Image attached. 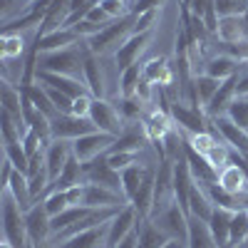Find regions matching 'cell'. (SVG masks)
I'll use <instances>...</instances> for the list:
<instances>
[{"instance_id": "22", "label": "cell", "mask_w": 248, "mask_h": 248, "mask_svg": "<svg viewBox=\"0 0 248 248\" xmlns=\"http://www.w3.org/2000/svg\"><path fill=\"white\" fill-rule=\"evenodd\" d=\"M82 43V37L75 32V28H60L55 32H47V35H40L35 37V45L40 52H52V50H65V47H72Z\"/></svg>"}, {"instance_id": "39", "label": "cell", "mask_w": 248, "mask_h": 248, "mask_svg": "<svg viewBox=\"0 0 248 248\" xmlns=\"http://www.w3.org/2000/svg\"><path fill=\"white\" fill-rule=\"evenodd\" d=\"M32 3L35 0H0V20H3V25L13 23L20 15H25Z\"/></svg>"}, {"instance_id": "26", "label": "cell", "mask_w": 248, "mask_h": 248, "mask_svg": "<svg viewBox=\"0 0 248 248\" xmlns=\"http://www.w3.org/2000/svg\"><path fill=\"white\" fill-rule=\"evenodd\" d=\"M107 226L109 223H102L90 231H82V233L67 238L65 243H57L55 248H107Z\"/></svg>"}, {"instance_id": "62", "label": "cell", "mask_w": 248, "mask_h": 248, "mask_svg": "<svg viewBox=\"0 0 248 248\" xmlns=\"http://www.w3.org/2000/svg\"><path fill=\"white\" fill-rule=\"evenodd\" d=\"M124 3H134V0H124Z\"/></svg>"}, {"instance_id": "58", "label": "cell", "mask_w": 248, "mask_h": 248, "mask_svg": "<svg viewBox=\"0 0 248 248\" xmlns=\"http://www.w3.org/2000/svg\"><path fill=\"white\" fill-rule=\"evenodd\" d=\"M0 248H15V246H13L8 238H3V241H0Z\"/></svg>"}, {"instance_id": "11", "label": "cell", "mask_w": 248, "mask_h": 248, "mask_svg": "<svg viewBox=\"0 0 248 248\" xmlns=\"http://www.w3.org/2000/svg\"><path fill=\"white\" fill-rule=\"evenodd\" d=\"M97 132V127L92 124L90 117H75V114H57L52 119V139H65V141H75L85 134Z\"/></svg>"}, {"instance_id": "2", "label": "cell", "mask_w": 248, "mask_h": 248, "mask_svg": "<svg viewBox=\"0 0 248 248\" xmlns=\"http://www.w3.org/2000/svg\"><path fill=\"white\" fill-rule=\"evenodd\" d=\"M37 70L43 72H57V75H70L82 79L85 70V40L65 50H52V52H40L37 55ZM85 82V79H82Z\"/></svg>"}, {"instance_id": "44", "label": "cell", "mask_w": 248, "mask_h": 248, "mask_svg": "<svg viewBox=\"0 0 248 248\" xmlns=\"http://www.w3.org/2000/svg\"><path fill=\"white\" fill-rule=\"evenodd\" d=\"M43 203H45V211L50 214V218H55L57 214H62L65 209H70V201H67V194H65V191H50V194L43 199Z\"/></svg>"}, {"instance_id": "24", "label": "cell", "mask_w": 248, "mask_h": 248, "mask_svg": "<svg viewBox=\"0 0 248 248\" xmlns=\"http://www.w3.org/2000/svg\"><path fill=\"white\" fill-rule=\"evenodd\" d=\"M218 184L223 186L226 191H231V194H238V196L248 194V174H246V169L241 167V164L233 161V159H231L229 167H223L218 171Z\"/></svg>"}, {"instance_id": "8", "label": "cell", "mask_w": 248, "mask_h": 248, "mask_svg": "<svg viewBox=\"0 0 248 248\" xmlns=\"http://www.w3.org/2000/svg\"><path fill=\"white\" fill-rule=\"evenodd\" d=\"M90 119L99 132H107L112 137H119L124 132V127H127L112 99H94L92 109H90Z\"/></svg>"}, {"instance_id": "29", "label": "cell", "mask_w": 248, "mask_h": 248, "mask_svg": "<svg viewBox=\"0 0 248 248\" xmlns=\"http://www.w3.org/2000/svg\"><path fill=\"white\" fill-rule=\"evenodd\" d=\"M85 184V174H82V161L72 154L65 164V169H62V174L50 184V191H67L72 189V186H79Z\"/></svg>"}, {"instance_id": "47", "label": "cell", "mask_w": 248, "mask_h": 248, "mask_svg": "<svg viewBox=\"0 0 248 248\" xmlns=\"http://www.w3.org/2000/svg\"><path fill=\"white\" fill-rule=\"evenodd\" d=\"M107 159H109V164H112L117 171H122V169L132 167V164H137L139 161V154L137 152H107Z\"/></svg>"}, {"instance_id": "60", "label": "cell", "mask_w": 248, "mask_h": 248, "mask_svg": "<svg viewBox=\"0 0 248 248\" xmlns=\"http://www.w3.org/2000/svg\"><path fill=\"white\" fill-rule=\"evenodd\" d=\"M243 20H246V30H248V10L243 13Z\"/></svg>"}, {"instance_id": "20", "label": "cell", "mask_w": 248, "mask_h": 248, "mask_svg": "<svg viewBox=\"0 0 248 248\" xmlns=\"http://www.w3.org/2000/svg\"><path fill=\"white\" fill-rule=\"evenodd\" d=\"M141 79L154 87H171L174 85V67L167 57H152L141 65Z\"/></svg>"}, {"instance_id": "9", "label": "cell", "mask_w": 248, "mask_h": 248, "mask_svg": "<svg viewBox=\"0 0 248 248\" xmlns=\"http://www.w3.org/2000/svg\"><path fill=\"white\" fill-rule=\"evenodd\" d=\"M152 40H154V32H134V35H129L127 43H124V45L112 55L114 67H117V75L124 72L127 67H132V65H139V57L144 55V50L152 45Z\"/></svg>"}, {"instance_id": "3", "label": "cell", "mask_w": 248, "mask_h": 248, "mask_svg": "<svg viewBox=\"0 0 248 248\" xmlns=\"http://www.w3.org/2000/svg\"><path fill=\"white\" fill-rule=\"evenodd\" d=\"M169 117L179 129L186 134H201L211 132V119L206 117V112L196 105H189L184 99H169Z\"/></svg>"}, {"instance_id": "61", "label": "cell", "mask_w": 248, "mask_h": 248, "mask_svg": "<svg viewBox=\"0 0 248 248\" xmlns=\"http://www.w3.org/2000/svg\"><path fill=\"white\" fill-rule=\"evenodd\" d=\"M241 246H246V248H248V236H246V241H243V243H241Z\"/></svg>"}, {"instance_id": "25", "label": "cell", "mask_w": 248, "mask_h": 248, "mask_svg": "<svg viewBox=\"0 0 248 248\" xmlns=\"http://www.w3.org/2000/svg\"><path fill=\"white\" fill-rule=\"evenodd\" d=\"M141 124H144V132H147V137H149L152 144H154V141H164V139L174 132L171 117H169L167 112H159V109H152L147 117L141 119Z\"/></svg>"}, {"instance_id": "21", "label": "cell", "mask_w": 248, "mask_h": 248, "mask_svg": "<svg viewBox=\"0 0 248 248\" xmlns=\"http://www.w3.org/2000/svg\"><path fill=\"white\" fill-rule=\"evenodd\" d=\"M70 156H72V141L52 139L45 147V169H47L52 181L62 174V169H65V164H67Z\"/></svg>"}, {"instance_id": "34", "label": "cell", "mask_w": 248, "mask_h": 248, "mask_svg": "<svg viewBox=\"0 0 248 248\" xmlns=\"http://www.w3.org/2000/svg\"><path fill=\"white\" fill-rule=\"evenodd\" d=\"M147 169H149V164H141V161H137V164H132V167H127V169H122V194H124V199H127V203L134 199V194L139 191V186H141V181H144V174H147Z\"/></svg>"}, {"instance_id": "43", "label": "cell", "mask_w": 248, "mask_h": 248, "mask_svg": "<svg viewBox=\"0 0 248 248\" xmlns=\"http://www.w3.org/2000/svg\"><path fill=\"white\" fill-rule=\"evenodd\" d=\"M226 117L248 132V97H236L229 105V109H226Z\"/></svg>"}, {"instance_id": "49", "label": "cell", "mask_w": 248, "mask_h": 248, "mask_svg": "<svg viewBox=\"0 0 248 248\" xmlns=\"http://www.w3.org/2000/svg\"><path fill=\"white\" fill-rule=\"evenodd\" d=\"M159 10H147V13H141L137 15V23H134V32H154V25H156V17H159Z\"/></svg>"}, {"instance_id": "19", "label": "cell", "mask_w": 248, "mask_h": 248, "mask_svg": "<svg viewBox=\"0 0 248 248\" xmlns=\"http://www.w3.org/2000/svg\"><path fill=\"white\" fill-rule=\"evenodd\" d=\"M154 194H156V167H152V164H149V169H147V174H144V181L139 186V191L129 201L134 209H137L139 218H149L152 206H154Z\"/></svg>"}, {"instance_id": "55", "label": "cell", "mask_w": 248, "mask_h": 248, "mask_svg": "<svg viewBox=\"0 0 248 248\" xmlns=\"http://www.w3.org/2000/svg\"><path fill=\"white\" fill-rule=\"evenodd\" d=\"M87 20H92V23H99V25H107V23H112V17L102 10V5H94L90 13H87Z\"/></svg>"}, {"instance_id": "63", "label": "cell", "mask_w": 248, "mask_h": 248, "mask_svg": "<svg viewBox=\"0 0 248 248\" xmlns=\"http://www.w3.org/2000/svg\"><path fill=\"white\" fill-rule=\"evenodd\" d=\"M236 248H246V246H236Z\"/></svg>"}, {"instance_id": "35", "label": "cell", "mask_w": 248, "mask_h": 248, "mask_svg": "<svg viewBox=\"0 0 248 248\" xmlns=\"http://www.w3.org/2000/svg\"><path fill=\"white\" fill-rule=\"evenodd\" d=\"M0 109L15 117H23V87H15V82H0Z\"/></svg>"}, {"instance_id": "64", "label": "cell", "mask_w": 248, "mask_h": 248, "mask_svg": "<svg viewBox=\"0 0 248 248\" xmlns=\"http://www.w3.org/2000/svg\"><path fill=\"white\" fill-rule=\"evenodd\" d=\"M223 248H231V246H223Z\"/></svg>"}, {"instance_id": "15", "label": "cell", "mask_w": 248, "mask_h": 248, "mask_svg": "<svg viewBox=\"0 0 248 248\" xmlns=\"http://www.w3.org/2000/svg\"><path fill=\"white\" fill-rule=\"evenodd\" d=\"M82 206H90V209H122V206H127V199L119 191L107 189V186L85 184V201H82Z\"/></svg>"}, {"instance_id": "36", "label": "cell", "mask_w": 248, "mask_h": 248, "mask_svg": "<svg viewBox=\"0 0 248 248\" xmlns=\"http://www.w3.org/2000/svg\"><path fill=\"white\" fill-rule=\"evenodd\" d=\"M5 191H10V194H13L15 203H17L23 211H30L32 206H35V199H32V194H30L28 176H25L23 171H17V169H15V174H13V179H10V186H8Z\"/></svg>"}, {"instance_id": "6", "label": "cell", "mask_w": 248, "mask_h": 248, "mask_svg": "<svg viewBox=\"0 0 248 248\" xmlns=\"http://www.w3.org/2000/svg\"><path fill=\"white\" fill-rule=\"evenodd\" d=\"M25 229H28L30 248H37V246L52 241V218L45 211L43 201H37L30 211H25Z\"/></svg>"}, {"instance_id": "50", "label": "cell", "mask_w": 248, "mask_h": 248, "mask_svg": "<svg viewBox=\"0 0 248 248\" xmlns=\"http://www.w3.org/2000/svg\"><path fill=\"white\" fill-rule=\"evenodd\" d=\"M72 28H75V32H77L82 40H90V37H94V35H97L102 28H105V25L92 23V20H87V17H85V20H79L77 25H72Z\"/></svg>"}, {"instance_id": "37", "label": "cell", "mask_w": 248, "mask_h": 248, "mask_svg": "<svg viewBox=\"0 0 248 248\" xmlns=\"http://www.w3.org/2000/svg\"><path fill=\"white\" fill-rule=\"evenodd\" d=\"M214 214V203L209 199V194H206L203 186H194L191 189V199H189V216H196L201 221H209Z\"/></svg>"}, {"instance_id": "53", "label": "cell", "mask_w": 248, "mask_h": 248, "mask_svg": "<svg viewBox=\"0 0 248 248\" xmlns=\"http://www.w3.org/2000/svg\"><path fill=\"white\" fill-rule=\"evenodd\" d=\"M164 5V0H134L132 3V15H141L147 10H156Z\"/></svg>"}, {"instance_id": "17", "label": "cell", "mask_w": 248, "mask_h": 248, "mask_svg": "<svg viewBox=\"0 0 248 248\" xmlns=\"http://www.w3.org/2000/svg\"><path fill=\"white\" fill-rule=\"evenodd\" d=\"M248 40L246 20L243 15H223L218 17V30H216V43L223 45H238Z\"/></svg>"}, {"instance_id": "16", "label": "cell", "mask_w": 248, "mask_h": 248, "mask_svg": "<svg viewBox=\"0 0 248 248\" xmlns=\"http://www.w3.org/2000/svg\"><path fill=\"white\" fill-rule=\"evenodd\" d=\"M37 82H40V85H45V87H55L60 92H65L72 99L90 94L85 82L77 79V77H70V75H57V72H43V70H37Z\"/></svg>"}, {"instance_id": "31", "label": "cell", "mask_w": 248, "mask_h": 248, "mask_svg": "<svg viewBox=\"0 0 248 248\" xmlns=\"http://www.w3.org/2000/svg\"><path fill=\"white\" fill-rule=\"evenodd\" d=\"M137 233H139V248H161L171 241L152 218H139Z\"/></svg>"}, {"instance_id": "1", "label": "cell", "mask_w": 248, "mask_h": 248, "mask_svg": "<svg viewBox=\"0 0 248 248\" xmlns=\"http://www.w3.org/2000/svg\"><path fill=\"white\" fill-rule=\"evenodd\" d=\"M134 23H137V15H132V13L112 20V23H107L94 37L85 40L87 50L99 55V57H112L124 43H127V37L134 35Z\"/></svg>"}, {"instance_id": "10", "label": "cell", "mask_w": 248, "mask_h": 248, "mask_svg": "<svg viewBox=\"0 0 248 248\" xmlns=\"http://www.w3.org/2000/svg\"><path fill=\"white\" fill-rule=\"evenodd\" d=\"M117 137L107 134V132H92V134H85V137H79L72 141V154L85 164V161H92L102 154H107L112 149V144H114Z\"/></svg>"}, {"instance_id": "45", "label": "cell", "mask_w": 248, "mask_h": 248, "mask_svg": "<svg viewBox=\"0 0 248 248\" xmlns=\"http://www.w3.org/2000/svg\"><path fill=\"white\" fill-rule=\"evenodd\" d=\"M186 141H189L199 154H206V152L214 147V144L221 141V137H216L214 132H201V134H189V137H186Z\"/></svg>"}, {"instance_id": "40", "label": "cell", "mask_w": 248, "mask_h": 248, "mask_svg": "<svg viewBox=\"0 0 248 248\" xmlns=\"http://www.w3.org/2000/svg\"><path fill=\"white\" fill-rule=\"evenodd\" d=\"M203 156H206V161H209L216 171H221L223 167H229V164H231L233 149H231L226 141H218V144H214V147H211L209 152H206Z\"/></svg>"}, {"instance_id": "30", "label": "cell", "mask_w": 248, "mask_h": 248, "mask_svg": "<svg viewBox=\"0 0 248 248\" xmlns=\"http://www.w3.org/2000/svg\"><path fill=\"white\" fill-rule=\"evenodd\" d=\"M186 248H218L209 221H201L196 216H189V238H186Z\"/></svg>"}, {"instance_id": "38", "label": "cell", "mask_w": 248, "mask_h": 248, "mask_svg": "<svg viewBox=\"0 0 248 248\" xmlns=\"http://www.w3.org/2000/svg\"><path fill=\"white\" fill-rule=\"evenodd\" d=\"M141 82V65H132L117 77V97H137V87Z\"/></svg>"}, {"instance_id": "46", "label": "cell", "mask_w": 248, "mask_h": 248, "mask_svg": "<svg viewBox=\"0 0 248 248\" xmlns=\"http://www.w3.org/2000/svg\"><path fill=\"white\" fill-rule=\"evenodd\" d=\"M248 10V0H216V13L223 15H243Z\"/></svg>"}, {"instance_id": "54", "label": "cell", "mask_w": 248, "mask_h": 248, "mask_svg": "<svg viewBox=\"0 0 248 248\" xmlns=\"http://www.w3.org/2000/svg\"><path fill=\"white\" fill-rule=\"evenodd\" d=\"M65 194H67V201H70V206H82V201H85V184L72 186V189H67Z\"/></svg>"}, {"instance_id": "48", "label": "cell", "mask_w": 248, "mask_h": 248, "mask_svg": "<svg viewBox=\"0 0 248 248\" xmlns=\"http://www.w3.org/2000/svg\"><path fill=\"white\" fill-rule=\"evenodd\" d=\"M99 5H102V10H105L112 20L124 17V15L132 13V3H124V0H99Z\"/></svg>"}, {"instance_id": "4", "label": "cell", "mask_w": 248, "mask_h": 248, "mask_svg": "<svg viewBox=\"0 0 248 248\" xmlns=\"http://www.w3.org/2000/svg\"><path fill=\"white\" fill-rule=\"evenodd\" d=\"M82 174H85V184H99V186H107V189L122 194V171L112 167L107 154H102L92 161H85L82 164Z\"/></svg>"}, {"instance_id": "27", "label": "cell", "mask_w": 248, "mask_h": 248, "mask_svg": "<svg viewBox=\"0 0 248 248\" xmlns=\"http://www.w3.org/2000/svg\"><path fill=\"white\" fill-rule=\"evenodd\" d=\"M28 45L32 43H28V37L23 32H3V37H0V57H3V62H17V60L28 57L25 55Z\"/></svg>"}, {"instance_id": "18", "label": "cell", "mask_w": 248, "mask_h": 248, "mask_svg": "<svg viewBox=\"0 0 248 248\" xmlns=\"http://www.w3.org/2000/svg\"><path fill=\"white\" fill-rule=\"evenodd\" d=\"M184 156L189 161V169H191V176L199 186H206V184H214L218 181V171L211 167L209 161H206L203 154H199L189 141H184Z\"/></svg>"}, {"instance_id": "56", "label": "cell", "mask_w": 248, "mask_h": 248, "mask_svg": "<svg viewBox=\"0 0 248 248\" xmlns=\"http://www.w3.org/2000/svg\"><path fill=\"white\" fill-rule=\"evenodd\" d=\"M114 248H139V233H137V229L132 231V233H127V236H124Z\"/></svg>"}, {"instance_id": "28", "label": "cell", "mask_w": 248, "mask_h": 248, "mask_svg": "<svg viewBox=\"0 0 248 248\" xmlns=\"http://www.w3.org/2000/svg\"><path fill=\"white\" fill-rule=\"evenodd\" d=\"M203 189H206V194H209L211 203H214V206H218V209H226V211H231V214H236V211L246 209V201H243V196H246V194H243V196H238V194L226 191L218 181L206 184Z\"/></svg>"}, {"instance_id": "5", "label": "cell", "mask_w": 248, "mask_h": 248, "mask_svg": "<svg viewBox=\"0 0 248 248\" xmlns=\"http://www.w3.org/2000/svg\"><path fill=\"white\" fill-rule=\"evenodd\" d=\"M102 60L105 57L90 52L85 45V70H82V79H85V85L94 99H109V82H107V70L102 65Z\"/></svg>"}, {"instance_id": "52", "label": "cell", "mask_w": 248, "mask_h": 248, "mask_svg": "<svg viewBox=\"0 0 248 248\" xmlns=\"http://www.w3.org/2000/svg\"><path fill=\"white\" fill-rule=\"evenodd\" d=\"M92 102L94 97L92 94H85V97H77L72 102V114L75 117H90V109H92Z\"/></svg>"}, {"instance_id": "42", "label": "cell", "mask_w": 248, "mask_h": 248, "mask_svg": "<svg viewBox=\"0 0 248 248\" xmlns=\"http://www.w3.org/2000/svg\"><path fill=\"white\" fill-rule=\"evenodd\" d=\"M5 159H10V164L17 169V171H23L28 174V167H30V156L23 147V141H8L5 144Z\"/></svg>"}, {"instance_id": "7", "label": "cell", "mask_w": 248, "mask_h": 248, "mask_svg": "<svg viewBox=\"0 0 248 248\" xmlns=\"http://www.w3.org/2000/svg\"><path fill=\"white\" fill-rule=\"evenodd\" d=\"M152 221L174 241H184L186 243V238H189V214H186L176 201L169 203L161 214L152 216Z\"/></svg>"}, {"instance_id": "41", "label": "cell", "mask_w": 248, "mask_h": 248, "mask_svg": "<svg viewBox=\"0 0 248 248\" xmlns=\"http://www.w3.org/2000/svg\"><path fill=\"white\" fill-rule=\"evenodd\" d=\"M246 236H248V209H241L231 216V241H229V246L231 248L241 246L246 241Z\"/></svg>"}, {"instance_id": "13", "label": "cell", "mask_w": 248, "mask_h": 248, "mask_svg": "<svg viewBox=\"0 0 248 248\" xmlns=\"http://www.w3.org/2000/svg\"><path fill=\"white\" fill-rule=\"evenodd\" d=\"M194 186H196V181L191 176L189 161H186V156L181 152L179 156H174V196H176V203L186 214H189V199H191Z\"/></svg>"}, {"instance_id": "51", "label": "cell", "mask_w": 248, "mask_h": 248, "mask_svg": "<svg viewBox=\"0 0 248 248\" xmlns=\"http://www.w3.org/2000/svg\"><path fill=\"white\" fill-rule=\"evenodd\" d=\"M23 141V147H25V152H28V156H32V154H37V152H43L45 149V144H43V139H40L32 129H28V134L20 139Z\"/></svg>"}, {"instance_id": "57", "label": "cell", "mask_w": 248, "mask_h": 248, "mask_svg": "<svg viewBox=\"0 0 248 248\" xmlns=\"http://www.w3.org/2000/svg\"><path fill=\"white\" fill-rule=\"evenodd\" d=\"M161 248H186V243H184V241H174V238H171L167 246H161Z\"/></svg>"}, {"instance_id": "12", "label": "cell", "mask_w": 248, "mask_h": 248, "mask_svg": "<svg viewBox=\"0 0 248 248\" xmlns=\"http://www.w3.org/2000/svg\"><path fill=\"white\" fill-rule=\"evenodd\" d=\"M211 127L218 132L221 141H226L236 154H241L243 159H248V132H246V129H241L238 124L231 122L226 114L214 117V119H211Z\"/></svg>"}, {"instance_id": "59", "label": "cell", "mask_w": 248, "mask_h": 248, "mask_svg": "<svg viewBox=\"0 0 248 248\" xmlns=\"http://www.w3.org/2000/svg\"><path fill=\"white\" fill-rule=\"evenodd\" d=\"M37 248H55V243H43V246H37Z\"/></svg>"}, {"instance_id": "14", "label": "cell", "mask_w": 248, "mask_h": 248, "mask_svg": "<svg viewBox=\"0 0 248 248\" xmlns=\"http://www.w3.org/2000/svg\"><path fill=\"white\" fill-rule=\"evenodd\" d=\"M137 223H139V214L132 203L127 206H122V209L117 211V216L109 221L107 226V248H114L127 233H132L137 229Z\"/></svg>"}, {"instance_id": "32", "label": "cell", "mask_w": 248, "mask_h": 248, "mask_svg": "<svg viewBox=\"0 0 248 248\" xmlns=\"http://www.w3.org/2000/svg\"><path fill=\"white\" fill-rule=\"evenodd\" d=\"M231 216H233L231 211L214 206V214H211V218H209V229H211V233H214L218 248L229 246V241H231Z\"/></svg>"}, {"instance_id": "23", "label": "cell", "mask_w": 248, "mask_h": 248, "mask_svg": "<svg viewBox=\"0 0 248 248\" xmlns=\"http://www.w3.org/2000/svg\"><path fill=\"white\" fill-rule=\"evenodd\" d=\"M241 67H243V62H238L233 55L216 52V55H211V57H206L201 72L211 75V77H216V79H229V77L238 75V72H241Z\"/></svg>"}, {"instance_id": "33", "label": "cell", "mask_w": 248, "mask_h": 248, "mask_svg": "<svg viewBox=\"0 0 248 248\" xmlns=\"http://www.w3.org/2000/svg\"><path fill=\"white\" fill-rule=\"evenodd\" d=\"M221 82H223V79H216V77L206 75V72L194 75V92H196V102H199L201 109H206V107L211 105V99L216 97Z\"/></svg>"}]
</instances>
